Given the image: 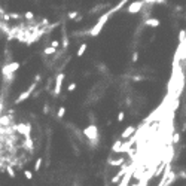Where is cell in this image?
<instances>
[{
  "mask_svg": "<svg viewBox=\"0 0 186 186\" xmlns=\"http://www.w3.org/2000/svg\"><path fill=\"white\" fill-rule=\"evenodd\" d=\"M143 8H144V2H133V3H128L127 11L128 13H137L143 11Z\"/></svg>",
  "mask_w": 186,
  "mask_h": 186,
  "instance_id": "obj_5",
  "label": "cell"
},
{
  "mask_svg": "<svg viewBox=\"0 0 186 186\" xmlns=\"http://www.w3.org/2000/svg\"><path fill=\"white\" fill-rule=\"evenodd\" d=\"M24 176H25L27 180H31V179H33V173H31L30 170H25V171H24Z\"/></svg>",
  "mask_w": 186,
  "mask_h": 186,
  "instance_id": "obj_23",
  "label": "cell"
},
{
  "mask_svg": "<svg viewBox=\"0 0 186 186\" xmlns=\"http://www.w3.org/2000/svg\"><path fill=\"white\" fill-rule=\"evenodd\" d=\"M42 162H43V159L42 158H37L35 162V171H39L40 170V167H42Z\"/></svg>",
  "mask_w": 186,
  "mask_h": 186,
  "instance_id": "obj_16",
  "label": "cell"
},
{
  "mask_svg": "<svg viewBox=\"0 0 186 186\" xmlns=\"http://www.w3.org/2000/svg\"><path fill=\"white\" fill-rule=\"evenodd\" d=\"M76 86H78V85H76V82H71L69 86H67V91H69V93H73V91L76 89Z\"/></svg>",
  "mask_w": 186,
  "mask_h": 186,
  "instance_id": "obj_21",
  "label": "cell"
},
{
  "mask_svg": "<svg viewBox=\"0 0 186 186\" xmlns=\"http://www.w3.org/2000/svg\"><path fill=\"white\" fill-rule=\"evenodd\" d=\"M185 37H186V31H185V28H182L179 31V48H182L185 45Z\"/></svg>",
  "mask_w": 186,
  "mask_h": 186,
  "instance_id": "obj_10",
  "label": "cell"
},
{
  "mask_svg": "<svg viewBox=\"0 0 186 186\" xmlns=\"http://www.w3.org/2000/svg\"><path fill=\"white\" fill-rule=\"evenodd\" d=\"M143 24H144L146 27H159V25H161V21H159L158 18L151 16V18H148L146 21H143Z\"/></svg>",
  "mask_w": 186,
  "mask_h": 186,
  "instance_id": "obj_9",
  "label": "cell"
},
{
  "mask_svg": "<svg viewBox=\"0 0 186 186\" xmlns=\"http://www.w3.org/2000/svg\"><path fill=\"white\" fill-rule=\"evenodd\" d=\"M185 15H186V12H185Z\"/></svg>",
  "mask_w": 186,
  "mask_h": 186,
  "instance_id": "obj_29",
  "label": "cell"
},
{
  "mask_svg": "<svg viewBox=\"0 0 186 186\" xmlns=\"http://www.w3.org/2000/svg\"><path fill=\"white\" fill-rule=\"evenodd\" d=\"M82 134L86 137V139L89 140V141H94V140H100V134H98V127L95 125V124H89L88 127L85 128L83 131H82Z\"/></svg>",
  "mask_w": 186,
  "mask_h": 186,
  "instance_id": "obj_2",
  "label": "cell"
},
{
  "mask_svg": "<svg viewBox=\"0 0 186 186\" xmlns=\"http://www.w3.org/2000/svg\"><path fill=\"white\" fill-rule=\"evenodd\" d=\"M73 186H78V185H73Z\"/></svg>",
  "mask_w": 186,
  "mask_h": 186,
  "instance_id": "obj_28",
  "label": "cell"
},
{
  "mask_svg": "<svg viewBox=\"0 0 186 186\" xmlns=\"http://www.w3.org/2000/svg\"><path fill=\"white\" fill-rule=\"evenodd\" d=\"M36 86H37V83H35V82H33V83H31V85H30V86H28V88H27L24 93H21L20 95H18V97H16V100H15V104H21V103H24V101H25V100H27V98L31 95V93H33V91L36 89Z\"/></svg>",
  "mask_w": 186,
  "mask_h": 186,
  "instance_id": "obj_3",
  "label": "cell"
},
{
  "mask_svg": "<svg viewBox=\"0 0 186 186\" xmlns=\"http://www.w3.org/2000/svg\"><path fill=\"white\" fill-rule=\"evenodd\" d=\"M21 67V64L20 63H11V64H8V66H5L3 69H2V73L5 75V76H13V71H16V70Z\"/></svg>",
  "mask_w": 186,
  "mask_h": 186,
  "instance_id": "obj_4",
  "label": "cell"
},
{
  "mask_svg": "<svg viewBox=\"0 0 186 186\" xmlns=\"http://www.w3.org/2000/svg\"><path fill=\"white\" fill-rule=\"evenodd\" d=\"M64 115H66V107H64V106H61V107L58 109V113H57V116H58V118H63Z\"/></svg>",
  "mask_w": 186,
  "mask_h": 186,
  "instance_id": "obj_18",
  "label": "cell"
},
{
  "mask_svg": "<svg viewBox=\"0 0 186 186\" xmlns=\"http://www.w3.org/2000/svg\"><path fill=\"white\" fill-rule=\"evenodd\" d=\"M124 119H125V112H124V110L118 112V122H122Z\"/></svg>",
  "mask_w": 186,
  "mask_h": 186,
  "instance_id": "obj_19",
  "label": "cell"
},
{
  "mask_svg": "<svg viewBox=\"0 0 186 186\" xmlns=\"http://www.w3.org/2000/svg\"><path fill=\"white\" fill-rule=\"evenodd\" d=\"M51 48H54V49L60 48V40H58V39H54V40L51 42Z\"/></svg>",
  "mask_w": 186,
  "mask_h": 186,
  "instance_id": "obj_22",
  "label": "cell"
},
{
  "mask_svg": "<svg viewBox=\"0 0 186 186\" xmlns=\"http://www.w3.org/2000/svg\"><path fill=\"white\" fill-rule=\"evenodd\" d=\"M131 81L133 82H143V81H146V76H143V75H136V76L131 78Z\"/></svg>",
  "mask_w": 186,
  "mask_h": 186,
  "instance_id": "obj_14",
  "label": "cell"
},
{
  "mask_svg": "<svg viewBox=\"0 0 186 186\" xmlns=\"http://www.w3.org/2000/svg\"><path fill=\"white\" fill-rule=\"evenodd\" d=\"M180 137H182V136H180V133H174V134H173V143L177 144V143L180 141Z\"/></svg>",
  "mask_w": 186,
  "mask_h": 186,
  "instance_id": "obj_17",
  "label": "cell"
},
{
  "mask_svg": "<svg viewBox=\"0 0 186 186\" xmlns=\"http://www.w3.org/2000/svg\"><path fill=\"white\" fill-rule=\"evenodd\" d=\"M43 54H45V55H54V54H57V49H54V48L48 46V48H45Z\"/></svg>",
  "mask_w": 186,
  "mask_h": 186,
  "instance_id": "obj_15",
  "label": "cell"
},
{
  "mask_svg": "<svg viewBox=\"0 0 186 186\" xmlns=\"http://www.w3.org/2000/svg\"><path fill=\"white\" fill-rule=\"evenodd\" d=\"M107 164L112 165V167H122L124 164H127V159H125V156H119V158H116V159L109 158V159H107Z\"/></svg>",
  "mask_w": 186,
  "mask_h": 186,
  "instance_id": "obj_8",
  "label": "cell"
},
{
  "mask_svg": "<svg viewBox=\"0 0 186 186\" xmlns=\"http://www.w3.org/2000/svg\"><path fill=\"white\" fill-rule=\"evenodd\" d=\"M121 144H122V140H116V141L112 144V152H113V153H118V152H119V148H121Z\"/></svg>",
  "mask_w": 186,
  "mask_h": 186,
  "instance_id": "obj_13",
  "label": "cell"
},
{
  "mask_svg": "<svg viewBox=\"0 0 186 186\" xmlns=\"http://www.w3.org/2000/svg\"><path fill=\"white\" fill-rule=\"evenodd\" d=\"M61 33H63V40H61V43H60V45H63L64 48H67V46H69V39H67L66 28H63V30H61Z\"/></svg>",
  "mask_w": 186,
  "mask_h": 186,
  "instance_id": "obj_11",
  "label": "cell"
},
{
  "mask_svg": "<svg viewBox=\"0 0 186 186\" xmlns=\"http://www.w3.org/2000/svg\"><path fill=\"white\" fill-rule=\"evenodd\" d=\"M64 78H66V76H64V73H58V75H57V78H55V86H54V95H60Z\"/></svg>",
  "mask_w": 186,
  "mask_h": 186,
  "instance_id": "obj_7",
  "label": "cell"
},
{
  "mask_svg": "<svg viewBox=\"0 0 186 186\" xmlns=\"http://www.w3.org/2000/svg\"><path fill=\"white\" fill-rule=\"evenodd\" d=\"M24 16H25V20H33V18H35V13H33V12H25V13H24Z\"/></svg>",
  "mask_w": 186,
  "mask_h": 186,
  "instance_id": "obj_24",
  "label": "cell"
},
{
  "mask_svg": "<svg viewBox=\"0 0 186 186\" xmlns=\"http://www.w3.org/2000/svg\"><path fill=\"white\" fill-rule=\"evenodd\" d=\"M67 16H69V20H76V18L79 16V13H78V12H69Z\"/></svg>",
  "mask_w": 186,
  "mask_h": 186,
  "instance_id": "obj_20",
  "label": "cell"
},
{
  "mask_svg": "<svg viewBox=\"0 0 186 186\" xmlns=\"http://www.w3.org/2000/svg\"><path fill=\"white\" fill-rule=\"evenodd\" d=\"M8 174L11 176L12 179H15V171H13V168H12V167H8Z\"/></svg>",
  "mask_w": 186,
  "mask_h": 186,
  "instance_id": "obj_26",
  "label": "cell"
},
{
  "mask_svg": "<svg viewBox=\"0 0 186 186\" xmlns=\"http://www.w3.org/2000/svg\"><path fill=\"white\" fill-rule=\"evenodd\" d=\"M137 131V127L136 125H128L124 131H122V134H121V139L119 140H122V141H125V140H128L134 133Z\"/></svg>",
  "mask_w": 186,
  "mask_h": 186,
  "instance_id": "obj_6",
  "label": "cell"
},
{
  "mask_svg": "<svg viewBox=\"0 0 186 186\" xmlns=\"http://www.w3.org/2000/svg\"><path fill=\"white\" fill-rule=\"evenodd\" d=\"M86 48H88V45H86V43L83 42V43H82L81 46H79V49H78V52H76V55H78V57H82V55L85 54V51H86Z\"/></svg>",
  "mask_w": 186,
  "mask_h": 186,
  "instance_id": "obj_12",
  "label": "cell"
},
{
  "mask_svg": "<svg viewBox=\"0 0 186 186\" xmlns=\"http://www.w3.org/2000/svg\"><path fill=\"white\" fill-rule=\"evenodd\" d=\"M137 60H139V52L134 51V52H133V57H131V61H133V63H137Z\"/></svg>",
  "mask_w": 186,
  "mask_h": 186,
  "instance_id": "obj_25",
  "label": "cell"
},
{
  "mask_svg": "<svg viewBox=\"0 0 186 186\" xmlns=\"http://www.w3.org/2000/svg\"><path fill=\"white\" fill-rule=\"evenodd\" d=\"M48 112H49V106H43V113L48 115Z\"/></svg>",
  "mask_w": 186,
  "mask_h": 186,
  "instance_id": "obj_27",
  "label": "cell"
},
{
  "mask_svg": "<svg viewBox=\"0 0 186 186\" xmlns=\"http://www.w3.org/2000/svg\"><path fill=\"white\" fill-rule=\"evenodd\" d=\"M109 16H110V13H109V11L106 12V13H103L100 18H98V21L95 23V25H94L93 28L88 31V35L93 36V37H95V36H98L100 33H101V30H103V27H104V24L109 21Z\"/></svg>",
  "mask_w": 186,
  "mask_h": 186,
  "instance_id": "obj_1",
  "label": "cell"
}]
</instances>
